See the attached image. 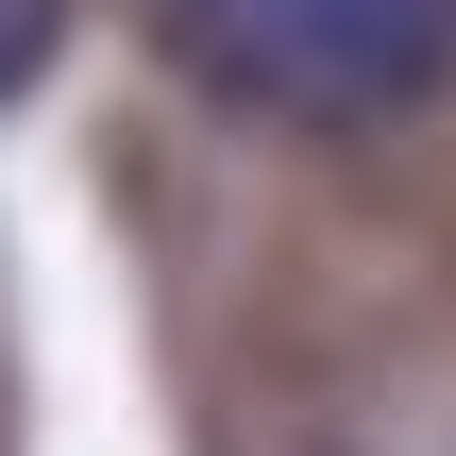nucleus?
I'll return each mask as SVG.
<instances>
[{
	"label": "nucleus",
	"mask_w": 456,
	"mask_h": 456,
	"mask_svg": "<svg viewBox=\"0 0 456 456\" xmlns=\"http://www.w3.org/2000/svg\"><path fill=\"white\" fill-rule=\"evenodd\" d=\"M135 34L271 135H389L456 85V0H135Z\"/></svg>",
	"instance_id": "f257e3e1"
},
{
	"label": "nucleus",
	"mask_w": 456,
	"mask_h": 456,
	"mask_svg": "<svg viewBox=\"0 0 456 456\" xmlns=\"http://www.w3.org/2000/svg\"><path fill=\"white\" fill-rule=\"evenodd\" d=\"M51 51H68V0H0V102H17Z\"/></svg>",
	"instance_id": "f03ea898"
}]
</instances>
